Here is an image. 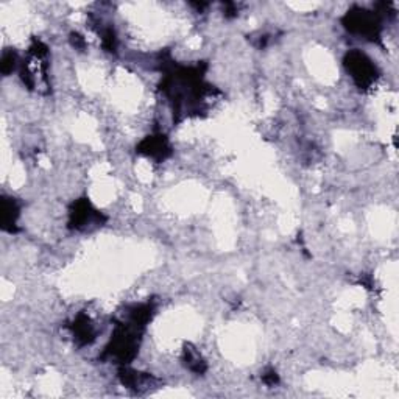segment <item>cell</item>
Returning <instances> with one entry per match:
<instances>
[{"label":"cell","mask_w":399,"mask_h":399,"mask_svg":"<svg viewBox=\"0 0 399 399\" xmlns=\"http://www.w3.org/2000/svg\"><path fill=\"white\" fill-rule=\"evenodd\" d=\"M47 56L49 50L41 41L31 44L27 58L22 61L21 66V79L28 89L44 92L49 88Z\"/></svg>","instance_id":"obj_1"},{"label":"cell","mask_w":399,"mask_h":399,"mask_svg":"<svg viewBox=\"0 0 399 399\" xmlns=\"http://www.w3.org/2000/svg\"><path fill=\"white\" fill-rule=\"evenodd\" d=\"M345 66L348 69L351 79L359 88L366 89L375 85L377 79V67L375 66L368 56L364 55L362 51L352 50L346 55Z\"/></svg>","instance_id":"obj_2"},{"label":"cell","mask_w":399,"mask_h":399,"mask_svg":"<svg viewBox=\"0 0 399 399\" xmlns=\"http://www.w3.org/2000/svg\"><path fill=\"white\" fill-rule=\"evenodd\" d=\"M345 27L352 33L362 35L365 38H377L379 22L375 13L357 10L351 11L345 17Z\"/></svg>","instance_id":"obj_3"},{"label":"cell","mask_w":399,"mask_h":399,"mask_svg":"<svg viewBox=\"0 0 399 399\" xmlns=\"http://www.w3.org/2000/svg\"><path fill=\"white\" fill-rule=\"evenodd\" d=\"M101 222V214L92 208V204L88 200H79V202L74 203L72 209H70L69 225L75 229L88 228L91 225H99Z\"/></svg>","instance_id":"obj_4"},{"label":"cell","mask_w":399,"mask_h":399,"mask_svg":"<svg viewBox=\"0 0 399 399\" xmlns=\"http://www.w3.org/2000/svg\"><path fill=\"white\" fill-rule=\"evenodd\" d=\"M119 376H120L122 384H124L125 387L138 391V393L149 391L152 387H154V384H156V379H154L153 376L147 375V373L130 370V368H127V366H124V368L119 371Z\"/></svg>","instance_id":"obj_5"},{"label":"cell","mask_w":399,"mask_h":399,"mask_svg":"<svg viewBox=\"0 0 399 399\" xmlns=\"http://www.w3.org/2000/svg\"><path fill=\"white\" fill-rule=\"evenodd\" d=\"M138 152L154 159H164L170 154V145L165 136L156 134V136L145 138L142 142L139 144Z\"/></svg>","instance_id":"obj_6"},{"label":"cell","mask_w":399,"mask_h":399,"mask_svg":"<svg viewBox=\"0 0 399 399\" xmlns=\"http://www.w3.org/2000/svg\"><path fill=\"white\" fill-rule=\"evenodd\" d=\"M72 332L74 339L80 345H89L95 340L97 336V329H95V325L91 321V318L86 317L85 314H80L79 317L75 318L72 325Z\"/></svg>","instance_id":"obj_7"},{"label":"cell","mask_w":399,"mask_h":399,"mask_svg":"<svg viewBox=\"0 0 399 399\" xmlns=\"http://www.w3.org/2000/svg\"><path fill=\"white\" fill-rule=\"evenodd\" d=\"M19 217V206L15 198H2V206H0V220H2V228L8 233L16 229V222Z\"/></svg>","instance_id":"obj_8"},{"label":"cell","mask_w":399,"mask_h":399,"mask_svg":"<svg viewBox=\"0 0 399 399\" xmlns=\"http://www.w3.org/2000/svg\"><path fill=\"white\" fill-rule=\"evenodd\" d=\"M183 360L186 366H188L190 371L197 373V375H202V373L206 371L204 359L202 357V354H200L195 348H192V346H186V350L183 352Z\"/></svg>","instance_id":"obj_9"},{"label":"cell","mask_w":399,"mask_h":399,"mask_svg":"<svg viewBox=\"0 0 399 399\" xmlns=\"http://www.w3.org/2000/svg\"><path fill=\"white\" fill-rule=\"evenodd\" d=\"M17 66V56L13 50H5L2 55V74L8 75Z\"/></svg>","instance_id":"obj_10"},{"label":"cell","mask_w":399,"mask_h":399,"mask_svg":"<svg viewBox=\"0 0 399 399\" xmlns=\"http://www.w3.org/2000/svg\"><path fill=\"white\" fill-rule=\"evenodd\" d=\"M262 379H263V382H266L267 385H270V387H273V385H276V384L279 382V377H278V375H276V371H273V370L267 371Z\"/></svg>","instance_id":"obj_11"}]
</instances>
